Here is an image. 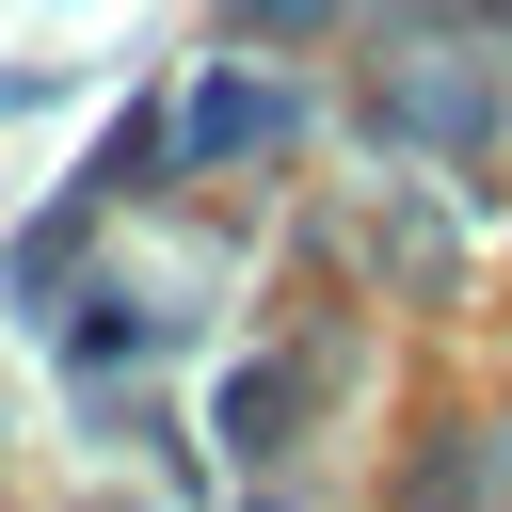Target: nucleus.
Listing matches in <instances>:
<instances>
[{
	"label": "nucleus",
	"instance_id": "nucleus-2",
	"mask_svg": "<svg viewBox=\"0 0 512 512\" xmlns=\"http://www.w3.org/2000/svg\"><path fill=\"white\" fill-rule=\"evenodd\" d=\"M288 416H304V368H240L224 384V432L240 448H288Z\"/></svg>",
	"mask_w": 512,
	"mask_h": 512
},
{
	"label": "nucleus",
	"instance_id": "nucleus-1",
	"mask_svg": "<svg viewBox=\"0 0 512 512\" xmlns=\"http://www.w3.org/2000/svg\"><path fill=\"white\" fill-rule=\"evenodd\" d=\"M288 128H304V112H288V80H192V96H176V144H192L208 176H240V160H272Z\"/></svg>",
	"mask_w": 512,
	"mask_h": 512
},
{
	"label": "nucleus",
	"instance_id": "nucleus-3",
	"mask_svg": "<svg viewBox=\"0 0 512 512\" xmlns=\"http://www.w3.org/2000/svg\"><path fill=\"white\" fill-rule=\"evenodd\" d=\"M304 16H336V0H224V32H256V48H272V32H304Z\"/></svg>",
	"mask_w": 512,
	"mask_h": 512
}]
</instances>
